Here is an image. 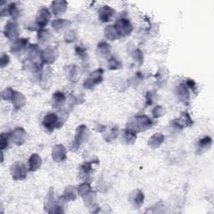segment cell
Instances as JSON below:
<instances>
[{
  "label": "cell",
  "instance_id": "obj_1",
  "mask_svg": "<svg viewBox=\"0 0 214 214\" xmlns=\"http://www.w3.org/2000/svg\"><path fill=\"white\" fill-rule=\"evenodd\" d=\"M56 122V116L55 115H48L45 119V125L47 127H49V125H54V124Z\"/></svg>",
  "mask_w": 214,
  "mask_h": 214
}]
</instances>
